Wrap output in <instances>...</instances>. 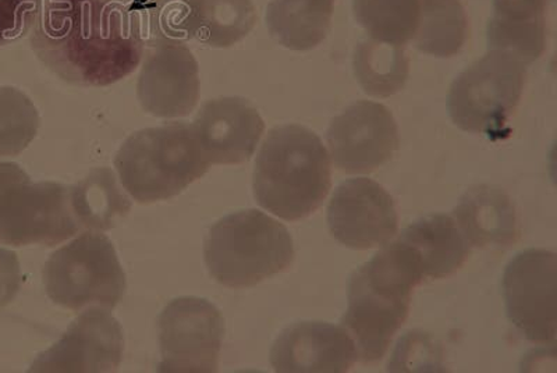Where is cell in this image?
I'll return each mask as SVG.
<instances>
[{
    "label": "cell",
    "instance_id": "52a82bcc",
    "mask_svg": "<svg viewBox=\"0 0 557 373\" xmlns=\"http://www.w3.org/2000/svg\"><path fill=\"white\" fill-rule=\"evenodd\" d=\"M44 285L54 304L67 310L101 307L111 311L123 300L126 275L112 241L88 232L49 258Z\"/></svg>",
    "mask_w": 557,
    "mask_h": 373
},
{
    "label": "cell",
    "instance_id": "2e32d148",
    "mask_svg": "<svg viewBox=\"0 0 557 373\" xmlns=\"http://www.w3.org/2000/svg\"><path fill=\"white\" fill-rule=\"evenodd\" d=\"M357 360L350 335L342 326L322 322H301L287 327L271 351L273 370L283 373H342L350 370Z\"/></svg>",
    "mask_w": 557,
    "mask_h": 373
},
{
    "label": "cell",
    "instance_id": "5bb4252c",
    "mask_svg": "<svg viewBox=\"0 0 557 373\" xmlns=\"http://www.w3.org/2000/svg\"><path fill=\"white\" fill-rule=\"evenodd\" d=\"M124 336L108 310L91 307L70 325L57 345L34 361L32 372H113L121 365Z\"/></svg>",
    "mask_w": 557,
    "mask_h": 373
},
{
    "label": "cell",
    "instance_id": "5b68a950",
    "mask_svg": "<svg viewBox=\"0 0 557 373\" xmlns=\"http://www.w3.org/2000/svg\"><path fill=\"white\" fill-rule=\"evenodd\" d=\"M203 257L218 283L246 288L290 268L295 247L282 223L257 209H248L222 217L211 227Z\"/></svg>",
    "mask_w": 557,
    "mask_h": 373
},
{
    "label": "cell",
    "instance_id": "cb8c5ba5",
    "mask_svg": "<svg viewBox=\"0 0 557 373\" xmlns=\"http://www.w3.org/2000/svg\"><path fill=\"white\" fill-rule=\"evenodd\" d=\"M252 0H202L197 41L211 48H231L256 27Z\"/></svg>",
    "mask_w": 557,
    "mask_h": 373
},
{
    "label": "cell",
    "instance_id": "30bf717a",
    "mask_svg": "<svg viewBox=\"0 0 557 373\" xmlns=\"http://www.w3.org/2000/svg\"><path fill=\"white\" fill-rule=\"evenodd\" d=\"M556 278L555 253L535 248L520 252L505 271L507 316L536 345L556 341Z\"/></svg>",
    "mask_w": 557,
    "mask_h": 373
},
{
    "label": "cell",
    "instance_id": "9a60e30c",
    "mask_svg": "<svg viewBox=\"0 0 557 373\" xmlns=\"http://www.w3.org/2000/svg\"><path fill=\"white\" fill-rule=\"evenodd\" d=\"M191 128L211 165H240L256 152L265 123L247 99L223 97L203 103Z\"/></svg>",
    "mask_w": 557,
    "mask_h": 373
},
{
    "label": "cell",
    "instance_id": "44dd1931",
    "mask_svg": "<svg viewBox=\"0 0 557 373\" xmlns=\"http://www.w3.org/2000/svg\"><path fill=\"white\" fill-rule=\"evenodd\" d=\"M70 191L74 215L79 226L89 231H108L132 209L111 169H94L87 178L70 187Z\"/></svg>",
    "mask_w": 557,
    "mask_h": 373
},
{
    "label": "cell",
    "instance_id": "3957f363",
    "mask_svg": "<svg viewBox=\"0 0 557 373\" xmlns=\"http://www.w3.org/2000/svg\"><path fill=\"white\" fill-rule=\"evenodd\" d=\"M331 190V163L315 133L297 124L273 128L253 171V196L283 221L310 216Z\"/></svg>",
    "mask_w": 557,
    "mask_h": 373
},
{
    "label": "cell",
    "instance_id": "9c48e42d",
    "mask_svg": "<svg viewBox=\"0 0 557 373\" xmlns=\"http://www.w3.org/2000/svg\"><path fill=\"white\" fill-rule=\"evenodd\" d=\"M157 327L159 372L218 371L225 320L211 302L197 297L176 298L159 313Z\"/></svg>",
    "mask_w": 557,
    "mask_h": 373
},
{
    "label": "cell",
    "instance_id": "603a6c76",
    "mask_svg": "<svg viewBox=\"0 0 557 373\" xmlns=\"http://www.w3.org/2000/svg\"><path fill=\"white\" fill-rule=\"evenodd\" d=\"M422 0H352L358 26L375 41L405 47L420 26Z\"/></svg>",
    "mask_w": 557,
    "mask_h": 373
},
{
    "label": "cell",
    "instance_id": "4fadbf2b",
    "mask_svg": "<svg viewBox=\"0 0 557 373\" xmlns=\"http://www.w3.org/2000/svg\"><path fill=\"white\" fill-rule=\"evenodd\" d=\"M327 226L335 240L352 250L383 247L396 236L395 202L371 178L342 183L327 207Z\"/></svg>",
    "mask_w": 557,
    "mask_h": 373
},
{
    "label": "cell",
    "instance_id": "277c9868",
    "mask_svg": "<svg viewBox=\"0 0 557 373\" xmlns=\"http://www.w3.org/2000/svg\"><path fill=\"white\" fill-rule=\"evenodd\" d=\"M123 187L141 203L165 201L201 178L203 158L191 124L169 123L132 134L114 157Z\"/></svg>",
    "mask_w": 557,
    "mask_h": 373
},
{
    "label": "cell",
    "instance_id": "d6986e66",
    "mask_svg": "<svg viewBox=\"0 0 557 373\" xmlns=\"http://www.w3.org/2000/svg\"><path fill=\"white\" fill-rule=\"evenodd\" d=\"M335 0H271L267 8L268 32L290 51H311L331 32Z\"/></svg>",
    "mask_w": 557,
    "mask_h": 373
},
{
    "label": "cell",
    "instance_id": "484cf974",
    "mask_svg": "<svg viewBox=\"0 0 557 373\" xmlns=\"http://www.w3.org/2000/svg\"><path fill=\"white\" fill-rule=\"evenodd\" d=\"M39 113L32 99L14 87H0V157H17L37 137Z\"/></svg>",
    "mask_w": 557,
    "mask_h": 373
},
{
    "label": "cell",
    "instance_id": "f546056e",
    "mask_svg": "<svg viewBox=\"0 0 557 373\" xmlns=\"http://www.w3.org/2000/svg\"><path fill=\"white\" fill-rule=\"evenodd\" d=\"M549 0H494L495 16L511 20L545 18Z\"/></svg>",
    "mask_w": 557,
    "mask_h": 373
},
{
    "label": "cell",
    "instance_id": "83f0119b",
    "mask_svg": "<svg viewBox=\"0 0 557 373\" xmlns=\"http://www.w3.org/2000/svg\"><path fill=\"white\" fill-rule=\"evenodd\" d=\"M42 7L44 0H0V47L33 29Z\"/></svg>",
    "mask_w": 557,
    "mask_h": 373
},
{
    "label": "cell",
    "instance_id": "e0dca14e",
    "mask_svg": "<svg viewBox=\"0 0 557 373\" xmlns=\"http://www.w3.org/2000/svg\"><path fill=\"white\" fill-rule=\"evenodd\" d=\"M453 219L471 248L505 250L519 238L513 202L499 188L476 186L462 196Z\"/></svg>",
    "mask_w": 557,
    "mask_h": 373
},
{
    "label": "cell",
    "instance_id": "7402d4cb",
    "mask_svg": "<svg viewBox=\"0 0 557 373\" xmlns=\"http://www.w3.org/2000/svg\"><path fill=\"white\" fill-rule=\"evenodd\" d=\"M469 37V18L460 0H422L420 26L412 41L422 53L453 58Z\"/></svg>",
    "mask_w": 557,
    "mask_h": 373
},
{
    "label": "cell",
    "instance_id": "ba28073f",
    "mask_svg": "<svg viewBox=\"0 0 557 373\" xmlns=\"http://www.w3.org/2000/svg\"><path fill=\"white\" fill-rule=\"evenodd\" d=\"M527 66L504 52L487 51L453 82L447 111L462 132L500 136L521 101Z\"/></svg>",
    "mask_w": 557,
    "mask_h": 373
},
{
    "label": "cell",
    "instance_id": "6da1fadb",
    "mask_svg": "<svg viewBox=\"0 0 557 373\" xmlns=\"http://www.w3.org/2000/svg\"><path fill=\"white\" fill-rule=\"evenodd\" d=\"M32 48L63 82L108 87L136 72L147 42L123 0H45Z\"/></svg>",
    "mask_w": 557,
    "mask_h": 373
},
{
    "label": "cell",
    "instance_id": "8fae6325",
    "mask_svg": "<svg viewBox=\"0 0 557 373\" xmlns=\"http://www.w3.org/2000/svg\"><path fill=\"white\" fill-rule=\"evenodd\" d=\"M339 171L371 173L389 162L400 146L399 127L385 104L360 101L333 119L326 134Z\"/></svg>",
    "mask_w": 557,
    "mask_h": 373
},
{
    "label": "cell",
    "instance_id": "8992f818",
    "mask_svg": "<svg viewBox=\"0 0 557 373\" xmlns=\"http://www.w3.org/2000/svg\"><path fill=\"white\" fill-rule=\"evenodd\" d=\"M79 231L70 187L34 183L17 163L0 162V243L53 247Z\"/></svg>",
    "mask_w": 557,
    "mask_h": 373
},
{
    "label": "cell",
    "instance_id": "4316f807",
    "mask_svg": "<svg viewBox=\"0 0 557 373\" xmlns=\"http://www.w3.org/2000/svg\"><path fill=\"white\" fill-rule=\"evenodd\" d=\"M201 13L202 0H151L148 9V43H186L196 39Z\"/></svg>",
    "mask_w": 557,
    "mask_h": 373
},
{
    "label": "cell",
    "instance_id": "ac0fdd59",
    "mask_svg": "<svg viewBox=\"0 0 557 373\" xmlns=\"http://www.w3.org/2000/svg\"><path fill=\"white\" fill-rule=\"evenodd\" d=\"M416 257L424 278H445L459 271L471 247L455 219L436 213L420 219L397 238Z\"/></svg>",
    "mask_w": 557,
    "mask_h": 373
},
{
    "label": "cell",
    "instance_id": "ffe728a7",
    "mask_svg": "<svg viewBox=\"0 0 557 373\" xmlns=\"http://www.w3.org/2000/svg\"><path fill=\"white\" fill-rule=\"evenodd\" d=\"M352 69L358 84L368 96L387 98L405 88L410 61L405 47L367 38L356 45Z\"/></svg>",
    "mask_w": 557,
    "mask_h": 373
},
{
    "label": "cell",
    "instance_id": "d4e9b609",
    "mask_svg": "<svg viewBox=\"0 0 557 373\" xmlns=\"http://www.w3.org/2000/svg\"><path fill=\"white\" fill-rule=\"evenodd\" d=\"M486 43L487 51L504 52L529 66L545 52V18L511 20L494 14L487 22Z\"/></svg>",
    "mask_w": 557,
    "mask_h": 373
},
{
    "label": "cell",
    "instance_id": "f1b7e54d",
    "mask_svg": "<svg viewBox=\"0 0 557 373\" xmlns=\"http://www.w3.org/2000/svg\"><path fill=\"white\" fill-rule=\"evenodd\" d=\"M22 278L16 253L0 247V308L10 304L17 296Z\"/></svg>",
    "mask_w": 557,
    "mask_h": 373
},
{
    "label": "cell",
    "instance_id": "7c38bea8",
    "mask_svg": "<svg viewBox=\"0 0 557 373\" xmlns=\"http://www.w3.org/2000/svg\"><path fill=\"white\" fill-rule=\"evenodd\" d=\"M137 82L144 111L159 119L186 117L201 97L200 67L183 42L148 43Z\"/></svg>",
    "mask_w": 557,
    "mask_h": 373
},
{
    "label": "cell",
    "instance_id": "7a4b0ae2",
    "mask_svg": "<svg viewBox=\"0 0 557 373\" xmlns=\"http://www.w3.org/2000/svg\"><path fill=\"white\" fill-rule=\"evenodd\" d=\"M424 281L416 257L396 240L352 273L342 327L364 362L385 357L409 315L412 290Z\"/></svg>",
    "mask_w": 557,
    "mask_h": 373
}]
</instances>
